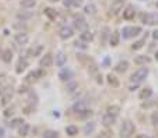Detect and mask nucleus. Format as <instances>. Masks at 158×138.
Listing matches in <instances>:
<instances>
[{
  "mask_svg": "<svg viewBox=\"0 0 158 138\" xmlns=\"http://www.w3.org/2000/svg\"><path fill=\"white\" fill-rule=\"evenodd\" d=\"M157 7H158V0H157Z\"/></svg>",
  "mask_w": 158,
  "mask_h": 138,
  "instance_id": "nucleus-54",
  "label": "nucleus"
},
{
  "mask_svg": "<svg viewBox=\"0 0 158 138\" xmlns=\"http://www.w3.org/2000/svg\"><path fill=\"white\" fill-rule=\"evenodd\" d=\"M3 134H4V130H3V128H0V138L3 137Z\"/></svg>",
  "mask_w": 158,
  "mask_h": 138,
  "instance_id": "nucleus-48",
  "label": "nucleus"
},
{
  "mask_svg": "<svg viewBox=\"0 0 158 138\" xmlns=\"http://www.w3.org/2000/svg\"><path fill=\"white\" fill-rule=\"evenodd\" d=\"M97 82L98 84H102V77L101 75H97Z\"/></svg>",
  "mask_w": 158,
  "mask_h": 138,
  "instance_id": "nucleus-45",
  "label": "nucleus"
},
{
  "mask_svg": "<svg viewBox=\"0 0 158 138\" xmlns=\"http://www.w3.org/2000/svg\"><path fill=\"white\" fill-rule=\"evenodd\" d=\"M42 46L41 45H38V46H34V48H31L28 50V56H31V57H35V56H38L41 52H42Z\"/></svg>",
  "mask_w": 158,
  "mask_h": 138,
  "instance_id": "nucleus-19",
  "label": "nucleus"
},
{
  "mask_svg": "<svg viewBox=\"0 0 158 138\" xmlns=\"http://www.w3.org/2000/svg\"><path fill=\"white\" fill-rule=\"evenodd\" d=\"M2 59H3L4 63H10V61L13 60V52L10 50V49L3 50V52H2Z\"/></svg>",
  "mask_w": 158,
  "mask_h": 138,
  "instance_id": "nucleus-15",
  "label": "nucleus"
},
{
  "mask_svg": "<svg viewBox=\"0 0 158 138\" xmlns=\"http://www.w3.org/2000/svg\"><path fill=\"white\" fill-rule=\"evenodd\" d=\"M151 119H153V124H155V126H157V124H158V113H154Z\"/></svg>",
  "mask_w": 158,
  "mask_h": 138,
  "instance_id": "nucleus-42",
  "label": "nucleus"
},
{
  "mask_svg": "<svg viewBox=\"0 0 158 138\" xmlns=\"http://www.w3.org/2000/svg\"><path fill=\"white\" fill-rule=\"evenodd\" d=\"M119 112H120V107L116 105H112L108 107V114H111V116H115V117H116L119 114Z\"/></svg>",
  "mask_w": 158,
  "mask_h": 138,
  "instance_id": "nucleus-26",
  "label": "nucleus"
},
{
  "mask_svg": "<svg viewBox=\"0 0 158 138\" xmlns=\"http://www.w3.org/2000/svg\"><path fill=\"white\" fill-rule=\"evenodd\" d=\"M66 133L69 135H76L78 133V128L76 126H67L66 127Z\"/></svg>",
  "mask_w": 158,
  "mask_h": 138,
  "instance_id": "nucleus-34",
  "label": "nucleus"
},
{
  "mask_svg": "<svg viewBox=\"0 0 158 138\" xmlns=\"http://www.w3.org/2000/svg\"><path fill=\"white\" fill-rule=\"evenodd\" d=\"M65 6L67 7V6H71V0H66L65 1Z\"/></svg>",
  "mask_w": 158,
  "mask_h": 138,
  "instance_id": "nucleus-46",
  "label": "nucleus"
},
{
  "mask_svg": "<svg viewBox=\"0 0 158 138\" xmlns=\"http://www.w3.org/2000/svg\"><path fill=\"white\" fill-rule=\"evenodd\" d=\"M14 39H16V42L18 45H27L29 41V37L25 32H18V34H16Z\"/></svg>",
  "mask_w": 158,
  "mask_h": 138,
  "instance_id": "nucleus-6",
  "label": "nucleus"
},
{
  "mask_svg": "<svg viewBox=\"0 0 158 138\" xmlns=\"http://www.w3.org/2000/svg\"><path fill=\"white\" fill-rule=\"evenodd\" d=\"M80 38H81V41H83V42H91L94 37H93V34L90 32V31H87V29H85V31H83V32H81Z\"/></svg>",
  "mask_w": 158,
  "mask_h": 138,
  "instance_id": "nucleus-20",
  "label": "nucleus"
},
{
  "mask_svg": "<svg viewBox=\"0 0 158 138\" xmlns=\"http://www.w3.org/2000/svg\"><path fill=\"white\" fill-rule=\"evenodd\" d=\"M0 59H2V50H0Z\"/></svg>",
  "mask_w": 158,
  "mask_h": 138,
  "instance_id": "nucleus-53",
  "label": "nucleus"
},
{
  "mask_svg": "<svg viewBox=\"0 0 158 138\" xmlns=\"http://www.w3.org/2000/svg\"><path fill=\"white\" fill-rule=\"evenodd\" d=\"M35 4H37L35 0H21V7L24 8H32L35 7Z\"/></svg>",
  "mask_w": 158,
  "mask_h": 138,
  "instance_id": "nucleus-25",
  "label": "nucleus"
},
{
  "mask_svg": "<svg viewBox=\"0 0 158 138\" xmlns=\"http://www.w3.org/2000/svg\"><path fill=\"white\" fill-rule=\"evenodd\" d=\"M81 4H83V0H71V6L74 7H80Z\"/></svg>",
  "mask_w": 158,
  "mask_h": 138,
  "instance_id": "nucleus-40",
  "label": "nucleus"
},
{
  "mask_svg": "<svg viewBox=\"0 0 158 138\" xmlns=\"http://www.w3.org/2000/svg\"><path fill=\"white\" fill-rule=\"evenodd\" d=\"M143 22L148 25L158 24V13H151V14H144L143 16Z\"/></svg>",
  "mask_w": 158,
  "mask_h": 138,
  "instance_id": "nucleus-5",
  "label": "nucleus"
},
{
  "mask_svg": "<svg viewBox=\"0 0 158 138\" xmlns=\"http://www.w3.org/2000/svg\"><path fill=\"white\" fill-rule=\"evenodd\" d=\"M144 43H146V38H143V39L137 41L136 43H133V45H132V49H133V50H140V49L144 46Z\"/></svg>",
  "mask_w": 158,
  "mask_h": 138,
  "instance_id": "nucleus-31",
  "label": "nucleus"
},
{
  "mask_svg": "<svg viewBox=\"0 0 158 138\" xmlns=\"http://www.w3.org/2000/svg\"><path fill=\"white\" fill-rule=\"evenodd\" d=\"M136 138H148V137H147V135H137V137H136Z\"/></svg>",
  "mask_w": 158,
  "mask_h": 138,
  "instance_id": "nucleus-49",
  "label": "nucleus"
},
{
  "mask_svg": "<svg viewBox=\"0 0 158 138\" xmlns=\"http://www.w3.org/2000/svg\"><path fill=\"white\" fill-rule=\"evenodd\" d=\"M59 35H60L62 39H69V38L73 37V29L70 28V27H63L59 31Z\"/></svg>",
  "mask_w": 158,
  "mask_h": 138,
  "instance_id": "nucleus-10",
  "label": "nucleus"
},
{
  "mask_svg": "<svg viewBox=\"0 0 158 138\" xmlns=\"http://www.w3.org/2000/svg\"><path fill=\"white\" fill-rule=\"evenodd\" d=\"M44 138H57V133H56V131L49 130V131H46V133L44 134Z\"/></svg>",
  "mask_w": 158,
  "mask_h": 138,
  "instance_id": "nucleus-37",
  "label": "nucleus"
},
{
  "mask_svg": "<svg viewBox=\"0 0 158 138\" xmlns=\"http://www.w3.org/2000/svg\"><path fill=\"white\" fill-rule=\"evenodd\" d=\"M28 131H29V126L25 124V123H23V124L18 127V134H20L21 137H25V135L28 134Z\"/></svg>",
  "mask_w": 158,
  "mask_h": 138,
  "instance_id": "nucleus-22",
  "label": "nucleus"
},
{
  "mask_svg": "<svg viewBox=\"0 0 158 138\" xmlns=\"http://www.w3.org/2000/svg\"><path fill=\"white\" fill-rule=\"evenodd\" d=\"M127 69H129V61L123 60V61H119L118 64H116V67H115V71H116V73L123 74V73H126V71H127Z\"/></svg>",
  "mask_w": 158,
  "mask_h": 138,
  "instance_id": "nucleus-11",
  "label": "nucleus"
},
{
  "mask_svg": "<svg viewBox=\"0 0 158 138\" xmlns=\"http://www.w3.org/2000/svg\"><path fill=\"white\" fill-rule=\"evenodd\" d=\"M80 119H87L90 117V116H93V110H88V109H85L84 112H81L80 114H77Z\"/></svg>",
  "mask_w": 158,
  "mask_h": 138,
  "instance_id": "nucleus-36",
  "label": "nucleus"
},
{
  "mask_svg": "<svg viewBox=\"0 0 158 138\" xmlns=\"http://www.w3.org/2000/svg\"><path fill=\"white\" fill-rule=\"evenodd\" d=\"M85 109H87V105H85L84 101L76 102V103H74V106H73V110H74V112H76L77 114H80L81 112H84Z\"/></svg>",
  "mask_w": 158,
  "mask_h": 138,
  "instance_id": "nucleus-14",
  "label": "nucleus"
},
{
  "mask_svg": "<svg viewBox=\"0 0 158 138\" xmlns=\"http://www.w3.org/2000/svg\"><path fill=\"white\" fill-rule=\"evenodd\" d=\"M151 93H153V91H151V88H144V90H141V92H140V99H147V98L151 96Z\"/></svg>",
  "mask_w": 158,
  "mask_h": 138,
  "instance_id": "nucleus-28",
  "label": "nucleus"
},
{
  "mask_svg": "<svg viewBox=\"0 0 158 138\" xmlns=\"http://www.w3.org/2000/svg\"><path fill=\"white\" fill-rule=\"evenodd\" d=\"M94 130H95V123H93V122L87 123L84 126V134H93Z\"/></svg>",
  "mask_w": 158,
  "mask_h": 138,
  "instance_id": "nucleus-24",
  "label": "nucleus"
},
{
  "mask_svg": "<svg viewBox=\"0 0 158 138\" xmlns=\"http://www.w3.org/2000/svg\"><path fill=\"white\" fill-rule=\"evenodd\" d=\"M153 34H154V35H153V37H154L155 39H158V31H155V32H153Z\"/></svg>",
  "mask_w": 158,
  "mask_h": 138,
  "instance_id": "nucleus-47",
  "label": "nucleus"
},
{
  "mask_svg": "<svg viewBox=\"0 0 158 138\" xmlns=\"http://www.w3.org/2000/svg\"><path fill=\"white\" fill-rule=\"evenodd\" d=\"M115 120H116V117L115 116H111V114L106 113L104 117H102V124L104 126H111V124H114Z\"/></svg>",
  "mask_w": 158,
  "mask_h": 138,
  "instance_id": "nucleus-16",
  "label": "nucleus"
},
{
  "mask_svg": "<svg viewBox=\"0 0 158 138\" xmlns=\"http://www.w3.org/2000/svg\"><path fill=\"white\" fill-rule=\"evenodd\" d=\"M137 87H138V84H133V82H132V85H130V91H134Z\"/></svg>",
  "mask_w": 158,
  "mask_h": 138,
  "instance_id": "nucleus-44",
  "label": "nucleus"
},
{
  "mask_svg": "<svg viewBox=\"0 0 158 138\" xmlns=\"http://www.w3.org/2000/svg\"><path fill=\"white\" fill-rule=\"evenodd\" d=\"M134 14H136V10H134L133 6H127L126 10L123 11V18H125V20H132L134 17Z\"/></svg>",
  "mask_w": 158,
  "mask_h": 138,
  "instance_id": "nucleus-13",
  "label": "nucleus"
},
{
  "mask_svg": "<svg viewBox=\"0 0 158 138\" xmlns=\"http://www.w3.org/2000/svg\"><path fill=\"white\" fill-rule=\"evenodd\" d=\"M122 34H123L125 39H130V38H134L137 37L138 34H141V28L140 27H125Z\"/></svg>",
  "mask_w": 158,
  "mask_h": 138,
  "instance_id": "nucleus-3",
  "label": "nucleus"
},
{
  "mask_svg": "<svg viewBox=\"0 0 158 138\" xmlns=\"http://www.w3.org/2000/svg\"><path fill=\"white\" fill-rule=\"evenodd\" d=\"M27 66H28V63H27V60H25V59H21L20 61H18V66H17V73L20 74V73H23V70L25 69V67H27Z\"/></svg>",
  "mask_w": 158,
  "mask_h": 138,
  "instance_id": "nucleus-29",
  "label": "nucleus"
},
{
  "mask_svg": "<svg viewBox=\"0 0 158 138\" xmlns=\"http://www.w3.org/2000/svg\"><path fill=\"white\" fill-rule=\"evenodd\" d=\"M11 99H13V92H11V91H7L6 93H3V96H2V102H0V103H2V106H6L8 102L11 101Z\"/></svg>",
  "mask_w": 158,
  "mask_h": 138,
  "instance_id": "nucleus-18",
  "label": "nucleus"
},
{
  "mask_svg": "<svg viewBox=\"0 0 158 138\" xmlns=\"http://www.w3.org/2000/svg\"><path fill=\"white\" fill-rule=\"evenodd\" d=\"M53 64V57H52V54H45V56H42V59L39 60V66L41 67H50V66Z\"/></svg>",
  "mask_w": 158,
  "mask_h": 138,
  "instance_id": "nucleus-7",
  "label": "nucleus"
},
{
  "mask_svg": "<svg viewBox=\"0 0 158 138\" xmlns=\"http://www.w3.org/2000/svg\"><path fill=\"white\" fill-rule=\"evenodd\" d=\"M44 13H45V16H48L50 20H55V18H56V16H57L56 10H53V8H50V7H46L44 10Z\"/></svg>",
  "mask_w": 158,
  "mask_h": 138,
  "instance_id": "nucleus-23",
  "label": "nucleus"
},
{
  "mask_svg": "<svg viewBox=\"0 0 158 138\" xmlns=\"http://www.w3.org/2000/svg\"><path fill=\"white\" fill-rule=\"evenodd\" d=\"M44 74H45L44 70H35V71H32V73H29L28 75H27V81H28V82L37 81V80H39Z\"/></svg>",
  "mask_w": 158,
  "mask_h": 138,
  "instance_id": "nucleus-8",
  "label": "nucleus"
},
{
  "mask_svg": "<svg viewBox=\"0 0 158 138\" xmlns=\"http://www.w3.org/2000/svg\"><path fill=\"white\" fill-rule=\"evenodd\" d=\"M84 11L87 13V14H91V16H94V14H95V11H97V8H95V6H94V4H88V6H85V7H84Z\"/></svg>",
  "mask_w": 158,
  "mask_h": 138,
  "instance_id": "nucleus-35",
  "label": "nucleus"
},
{
  "mask_svg": "<svg viewBox=\"0 0 158 138\" xmlns=\"http://www.w3.org/2000/svg\"><path fill=\"white\" fill-rule=\"evenodd\" d=\"M18 92H20V93H25V92H28V88H27V85H21L20 88H18Z\"/></svg>",
  "mask_w": 158,
  "mask_h": 138,
  "instance_id": "nucleus-41",
  "label": "nucleus"
},
{
  "mask_svg": "<svg viewBox=\"0 0 158 138\" xmlns=\"http://www.w3.org/2000/svg\"><path fill=\"white\" fill-rule=\"evenodd\" d=\"M109 43H111V46H118L119 45V32H114L112 35H111Z\"/></svg>",
  "mask_w": 158,
  "mask_h": 138,
  "instance_id": "nucleus-27",
  "label": "nucleus"
},
{
  "mask_svg": "<svg viewBox=\"0 0 158 138\" xmlns=\"http://www.w3.org/2000/svg\"><path fill=\"white\" fill-rule=\"evenodd\" d=\"M59 78H60L62 81H70V80L73 78V73H71V70L66 69V70H63V71H60V73H59Z\"/></svg>",
  "mask_w": 158,
  "mask_h": 138,
  "instance_id": "nucleus-12",
  "label": "nucleus"
},
{
  "mask_svg": "<svg viewBox=\"0 0 158 138\" xmlns=\"http://www.w3.org/2000/svg\"><path fill=\"white\" fill-rule=\"evenodd\" d=\"M112 1H123V3H125L126 0H112Z\"/></svg>",
  "mask_w": 158,
  "mask_h": 138,
  "instance_id": "nucleus-50",
  "label": "nucleus"
},
{
  "mask_svg": "<svg viewBox=\"0 0 158 138\" xmlns=\"http://www.w3.org/2000/svg\"><path fill=\"white\" fill-rule=\"evenodd\" d=\"M134 134V124L130 120H125L120 128V137L122 138H130Z\"/></svg>",
  "mask_w": 158,
  "mask_h": 138,
  "instance_id": "nucleus-1",
  "label": "nucleus"
},
{
  "mask_svg": "<svg viewBox=\"0 0 158 138\" xmlns=\"http://www.w3.org/2000/svg\"><path fill=\"white\" fill-rule=\"evenodd\" d=\"M134 63L138 64V66L147 64V63H150V57L148 56H137L136 59H134Z\"/></svg>",
  "mask_w": 158,
  "mask_h": 138,
  "instance_id": "nucleus-21",
  "label": "nucleus"
},
{
  "mask_svg": "<svg viewBox=\"0 0 158 138\" xmlns=\"http://www.w3.org/2000/svg\"><path fill=\"white\" fill-rule=\"evenodd\" d=\"M13 113H14V107H10V109H6V112H4V116H6V117H10Z\"/></svg>",
  "mask_w": 158,
  "mask_h": 138,
  "instance_id": "nucleus-39",
  "label": "nucleus"
},
{
  "mask_svg": "<svg viewBox=\"0 0 158 138\" xmlns=\"http://www.w3.org/2000/svg\"><path fill=\"white\" fill-rule=\"evenodd\" d=\"M77 88H78V85L76 82H70L69 85H67V91H69V92H73V91H76Z\"/></svg>",
  "mask_w": 158,
  "mask_h": 138,
  "instance_id": "nucleus-38",
  "label": "nucleus"
},
{
  "mask_svg": "<svg viewBox=\"0 0 158 138\" xmlns=\"http://www.w3.org/2000/svg\"><path fill=\"white\" fill-rule=\"evenodd\" d=\"M155 59H157V60H158V52L155 53Z\"/></svg>",
  "mask_w": 158,
  "mask_h": 138,
  "instance_id": "nucleus-52",
  "label": "nucleus"
},
{
  "mask_svg": "<svg viewBox=\"0 0 158 138\" xmlns=\"http://www.w3.org/2000/svg\"><path fill=\"white\" fill-rule=\"evenodd\" d=\"M148 75V69H146V67H141V69L136 70L133 74H132V82L133 84H140V82L144 80V78Z\"/></svg>",
  "mask_w": 158,
  "mask_h": 138,
  "instance_id": "nucleus-2",
  "label": "nucleus"
},
{
  "mask_svg": "<svg viewBox=\"0 0 158 138\" xmlns=\"http://www.w3.org/2000/svg\"><path fill=\"white\" fill-rule=\"evenodd\" d=\"M32 11H20L18 14H17V18L18 20H23V21H27L29 20V18H32Z\"/></svg>",
  "mask_w": 158,
  "mask_h": 138,
  "instance_id": "nucleus-17",
  "label": "nucleus"
},
{
  "mask_svg": "<svg viewBox=\"0 0 158 138\" xmlns=\"http://www.w3.org/2000/svg\"><path fill=\"white\" fill-rule=\"evenodd\" d=\"M73 18H74V27H76V29H78L81 32L87 29V21L84 20V17L80 16V14H76Z\"/></svg>",
  "mask_w": 158,
  "mask_h": 138,
  "instance_id": "nucleus-4",
  "label": "nucleus"
},
{
  "mask_svg": "<svg viewBox=\"0 0 158 138\" xmlns=\"http://www.w3.org/2000/svg\"><path fill=\"white\" fill-rule=\"evenodd\" d=\"M23 123H24L23 119H14V120H11V122L8 123V126L11 127V128H16V127H20Z\"/></svg>",
  "mask_w": 158,
  "mask_h": 138,
  "instance_id": "nucleus-33",
  "label": "nucleus"
},
{
  "mask_svg": "<svg viewBox=\"0 0 158 138\" xmlns=\"http://www.w3.org/2000/svg\"><path fill=\"white\" fill-rule=\"evenodd\" d=\"M56 63L57 66H63L66 63V54L65 53H59L56 56Z\"/></svg>",
  "mask_w": 158,
  "mask_h": 138,
  "instance_id": "nucleus-32",
  "label": "nucleus"
},
{
  "mask_svg": "<svg viewBox=\"0 0 158 138\" xmlns=\"http://www.w3.org/2000/svg\"><path fill=\"white\" fill-rule=\"evenodd\" d=\"M49 1H52V3H55V1H59V0H49Z\"/></svg>",
  "mask_w": 158,
  "mask_h": 138,
  "instance_id": "nucleus-51",
  "label": "nucleus"
},
{
  "mask_svg": "<svg viewBox=\"0 0 158 138\" xmlns=\"http://www.w3.org/2000/svg\"><path fill=\"white\" fill-rule=\"evenodd\" d=\"M122 7H123V1H112V4H111V16H116V14H119V11L122 10Z\"/></svg>",
  "mask_w": 158,
  "mask_h": 138,
  "instance_id": "nucleus-9",
  "label": "nucleus"
},
{
  "mask_svg": "<svg viewBox=\"0 0 158 138\" xmlns=\"http://www.w3.org/2000/svg\"><path fill=\"white\" fill-rule=\"evenodd\" d=\"M108 82H109V85H112V87H115V88H116V87H119V80L116 77H115V75H112V74H109V75H108Z\"/></svg>",
  "mask_w": 158,
  "mask_h": 138,
  "instance_id": "nucleus-30",
  "label": "nucleus"
},
{
  "mask_svg": "<svg viewBox=\"0 0 158 138\" xmlns=\"http://www.w3.org/2000/svg\"><path fill=\"white\" fill-rule=\"evenodd\" d=\"M76 46H77V48H78V46H80V48H83V49H85V48H87V45H84V43H83V42H76Z\"/></svg>",
  "mask_w": 158,
  "mask_h": 138,
  "instance_id": "nucleus-43",
  "label": "nucleus"
}]
</instances>
